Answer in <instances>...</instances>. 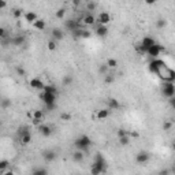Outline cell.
<instances>
[{"label":"cell","instance_id":"45","mask_svg":"<svg viewBox=\"0 0 175 175\" xmlns=\"http://www.w3.org/2000/svg\"><path fill=\"white\" fill-rule=\"evenodd\" d=\"M116 134H118V138H122V137H125V135H129V131L125 130V129H119Z\"/></svg>","mask_w":175,"mask_h":175},{"label":"cell","instance_id":"3","mask_svg":"<svg viewBox=\"0 0 175 175\" xmlns=\"http://www.w3.org/2000/svg\"><path fill=\"white\" fill-rule=\"evenodd\" d=\"M92 167L97 168L101 174H104V172L107 171V162H105L104 156L101 155L100 152H99V153H96V156H94V162L92 163Z\"/></svg>","mask_w":175,"mask_h":175},{"label":"cell","instance_id":"13","mask_svg":"<svg viewBox=\"0 0 175 175\" xmlns=\"http://www.w3.org/2000/svg\"><path fill=\"white\" fill-rule=\"evenodd\" d=\"M51 34H52V40H55L56 43H57V41H62L64 38V32L62 30V29H59V27H55V29H52Z\"/></svg>","mask_w":175,"mask_h":175},{"label":"cell","instance_id":"31","mask_svg":"<svg viewBox=\"0 0 175 175\" xmlns=\"http://www.w3.org/2000/svg\"><path fill=\"white\" fill-rule=\"evenodd\" d=\"M25 14H24V10H21V8H15V10H12V17L15 18V19H19V18H22Z\"/></svg>","mask_w":175,"mask_h":175},{"label":"cell","instance_id":"22","mask_svg":"<svg viewBox=\"0 0 175 175\" xmlns=\"http://www.w3.org/2000/svg\"><path fill=\"white\" fill-rule=\"evenodd\" d=\"M25 41H26V38H25L24 36H15V37H11V43H12V45H15V47H19V45L25 44Z\"/></svg>","mask_w":175,"mask_h":175},{"label":"cell","instance_id":"24","mask_svg":"<svg viewBox=\"0 0 175 175\" xmlns=\"http://www.w3.org/2000/svg\"><path fill=\"white\" fill-rule=\"evenodd\" d=\"M19 142H21V145H29L32 142V134H26V135H24V137H21L19 138Z\"/></svg>","mask_w":175,"mask_h":175},{"label":"cell","instance_id":"20","mask_svg":"<svg viewBox=\"0 0 175 175\" xmlns=\"http://www.w3.org/2000/svg\"><path fill=\"white\" fill-rule=\"evenodd\" d=\"M141 44L144 45L145 48H148V49H149V48H151V47H153V45H155V44H157V43H156V41H155V38H153V37H151V36H145V37L142 38Z\"/></svg>","mask_w":175,"mask_h":175},{"label":"cell","instance_id":"40","mask_svg":"<svg viewBox=\"0 0 175 175\" xmlns=\"http://www.w3.org/2000/svg\"><path fill=\"white\" fill-rule=\"evenodd\" d=\"M115 81V75L114 74H107L104 77V82L105 84H112Z\"/></svg>","mask_w":175,"mask_h":175},{"label":"cell","instance_id":"26","mask_svg":"<svg viewBox=\"0 0 175 175\" xmlns=\"http://www.w3.org/2000/svg\"><path fill=\"white\" fill-rule=\"evenodd\" d=\"M17 134H18V137L21 138V137H24V135H26V134H30V133H29V129H27L26 126H22V127L18 129Z\"/></svg>","mask_w":175,"mask_h":175},{"label":"cell","instance_id":"50","mask_svg":"<svg viewBox=\"0 0 175 175\" xmlns=\"http://www.w3.org/2000/svg\"><path fill=\"white\" fill-rule=\"evenodd\" d=\"M32 123H33L34 126H37V127H38L40 125H43V119H33V118H32Z\"/></svg>","mask_w":175,"mask_h":175},{"label":"cell","instance_id":"35","mask_svg":"<svg viewBox=\"0 0 175 175\" xmlns=\"http://www.w3.org/2000/svg\"><path fill=\"white\" fill-rule=\"evenodd\" d=\"M8 164H10V162H8L7 159H1V160H0V172L6 171V168L8 167Z\"/></svg>","mask_w":175,"mask_h":175},{"label":"cell","instance_id":"7","mask_svg":"<svg viewBox=\"0 0 175 175\" xmlns=\"http://www.w3.org/2000/svg\"><path fill=\"white\" fill-rule=\"evenodd\" d=\"M81 22H82V18L81 19H67L64 22V27H66V30L71 32V33H74L75 30L78 29H81Z\"/></svg>","mask_w":175,"mask_h":175},{"label":"cell","instance_id":"38","mask_svg":"<svg viewBox=\"0 0 175 175\" xmlns=\"http://www.w3.org/2000/svg\"><path fill=\"white\" fill-rule=\"evenodd\" d=\"M167 26V21L163 19V18H160V19L156 21V27H159V29H163V27Z\"/></svg>","mask_w":175,"mask_h":175},{"label":"cell","instance_id":"42","mask_svg":"<svg viewBox=\"0 0 175 175\" xmlns=\"http://www.w3.org/2000/svg\"><path fill=\"white\" fill-rule=\"evenodd\" d=\"M47 47H48V49H49V51H55V49H56V47H57L56 41H55V40H49V41H48V44H47Z\"/></svg>","mask_w":175,"mask_h":175},{"label":"cell","instance_id":"55","mask_svg":"<svg viewBox=\"0 0 175 175\" xmlns=\"http://www.w3.org/2000/svg\"><path fill=\"white\" fill-rule=\"evenodd\" d=\"M170 170H171V175H175V164H172V167Z\"/></svg>","mask_w":175,"mask_h":175},{"label":"cell","instance_id":"18","mask_svg":"<svg viewBox=\"0 0 175 175\" xmlns=\"http://www.w3.org/2000/svg\"><path fill=\"white\" fill-rule=\"evenodd\" d=\"M43 159L45 160V162H54L55 159H56V153H55V151H51V149H48V151H44L43 152Z\"/></svg>","mask_w":175,"mask_h":175},{"label":"cell","instance_id":"43","mask_svg":"<svg viewBox=\"0 0 175 175\" xmlns=\"http://www.w3.org/2000/svg\"><path fill=\"white\" fill-rule=\"evenodd\" d=\"M15 71H17V74L19 75V77H25V75H26V71H25V68L21 67V66H17V67H15Z\"/></svg>","mask_w":175,"mask_h":175},{"label":"cell","instance_id":"8","mask_svg":"<svg viewBox=\"0 0 175 175\" xmlns=\"http://www.w3.org/2000/svg\"><path fill=\"white\" fill-rule=\"evenodd\" d=\"M163 51H164V47H163V45H160V44H155L153 47L149 48L146 54H148L151 57H153V59H157L159 55L162 54Z\"/></svg>","mask_w":175,"mask_h":175},{"label":"cell","instance_id":"29","mask_svg":"<svg viewBox=\"0 0 175 175\" xmlns=\"http://www.w3.org/2000/svg\"><path fill=\"white\" fill-rule=\"evenodd\" d=\"M97 8V3H94V1H92V0H89L86 3V11H89V12L92 14V11H94Z\"/></svg>","mask_w":175,"mask_h":175},{"label":"cell","instance_id":"41","mask_svg":"<svg viewBox=\"0 0 175 175\" xmlns=\"http://www.w3.org/2000/svg\"><path fill=\"white\" fill-rule=\"evenodd\" d=\"M11 37V36H8V33H7L6 30V27H0V38L1 40H4V38H8Z\"/></svg>","mask_w":175,"mask_h":175},{"label":"cell","instance_id":"32","mask_svg":"<svg viewBox=\"0 0 175 175\" xmlns=\"http://www.w3.org/2000/svg\"><path fill=\"white\" fill-rule=\"evenodd\" d=\"M43 92H48V93H55L57 94V89L54 86V85H45L44 86V90Z\"/></svg>","mask_w":175,"mask_h":175},{"label":"cell","instance_id":"34","mask_svg":"<svg viewBox=\"0 0 175 175\" xmlns=\"http://www.w3.org/2000/svg\"><path fill=\"white\" fill-rule=\"evenodd\" d=\"M119 144H121L122 146H127V145L130 144V135H125V137L119 138Z\"/></svg>","mask_w":175,"mask_h":175},{"label":"cell","instance_id":"9","mask_svg":"<svg viewBox=\"0 0 175 175\" xmlns=\"http://www.w3.org/2000/svg\"><path fill=\"white\" fill-rule=\"evenodd\" d=\"M149 159H151V155H149L146 151H141L138 152L137 156H135V162L138 163V164H145V163L149 162Z\"/></svg>","mask_w":175,"mask_h":175},{"label":"cell","instance_id":"14","mask_svg":"<svg viewBox=\"0 0 175 175\" xmlns=\"http://www.w3.org/2000/svg\"><path fill=\"white\" fill-rule=\"evenodd\" d=\"M24 19H25V22H27V24H32V25H33L34 22L38 19V17H37V14L34 12V11H27V12H25Z\"/></svg>","mask_w":175,"mask_h":175},{"label":"cell","instance_id":"54","mask_svg":"<svg viewBox=\"0 0 175 175\" xmlns=\"http://www.w3.org/2000/svg\"><path fill=\"white\" fill-rule=\"evenodd\" d=\"M4 7H7V3L4 0H0V8H4Z\"/></svg>","mask_w":175,"mask_h":175},{"label":"cell","instance_id":"27","mask_svg":"<svg viewBox=\"0 0 175 175\" xmlns=\"http://www.w3.org/2000/svg\"><path fill=\"white\" fill-rule=\"evenodd\" d=\"M108 70H110V67L107 66V63L105 64H100L99 66V74H101V75H107L108 74Z\"/></svg>","mask_w":175,"mask_h":175},{"label":"cell","instance_id":"53","mask_svg":"<svg viewBox=\"0 0 175 175\" xmlns=\"http://www.w3.org/2000/svg\"><path fill=\"white\" fill-rule=\"evenodd\" d=\"M73 6H74V7L81 6V0H74V1H73Z\"/></svg>","mask_w":175,"mask_h":175},{"label":"cell","instance_id":"37","mask_svg":"<svg viewBox=\"0 0 175 175\" xmlns=\"http://www.w3.org/2000/svg\"><path fill=\"white\" fill-rule=\"evenodd\" d=\"M62 84H63L64 86H70V85L73 84V77H71V75H66V77L62 79Z\"/></svg>","mask_w":175,"mask_h":175},{"label":"cell","instance_id":"56","mask_svg":"<svg viewBox=\"0 0 175 175\" xmlns=\"http://www.w3.org/2000/svg\"><path fill=\"white\" fill-rule=\"evenodd\" d=\"M171 148H172V151H175V142H172V146H171Z\"/></svg>","mask_w":175,"mask_h":175},{"label":"cell","instance_id":"48","mask_svg":"<svg viewBox=\"0 0 175 175\" xmlns=\"http://www.w3.org/2000/svg\"><path fill=\"white\" fill-rule=\"evenodd\" d=\"M10 44H12V43H11V37H8V38H4V40H1V47H3V48L8 47Z\"/></svg>","mask_w":175,"mask_h":175},{"label":"cell","instance_id":"52","mask_svg":"<svg viewBox=\"0 0 175 175\" xmlns=\"http://www.w3.org/2000/svg\"><path fill=\"white\" fill-rule=\"evenodd\" d=\"M1 175H15V172L12 171V170H8V171H3V172H0Z\"/></svg>","mask_w":175,"mask_h":175},{"label":"cell","instance_id":"49","mask_svg":"<svg viewBox=\"0 0 175 175\" xmlns=\"http://www.w3.org/2000/svg\"><path fill=\"white\" fill-rule=\"evenodd\" d=\"M92 37V33L89 30H82V38H90Z\"/></svg>","mask_w":175,"mask_h":175},{"label":"cell","instance_id":"25","mask_svg":"<svg viewBox=\"0 0 175 175\" xmlns=\"http://www.w3.org/2000/svg\"><path fill=\"white\" fill-rule=\"evenodd\" d=\"M32 175H48V170L44 168V167H38V168H34Z\"/></svg>","mask_w":175,"mask_h":175},{"label":"cell","instance_id":"6","mask_svg":"<svg viewBox=\"0 0 175 175\" xmlns=\"http://www.w3.org/2000/svg\"><path fill=\"white\" fill-rule=\"evenodd\" d=\"M162 94L167 99L175 97V84L174 82H163L162 85Z\"/></svg>","mask_w":175,"mask_h":175},{"label":"cell","instance_id":"23","mask_svg":"<svg viewBox=\"0 0 175 175\" xmlns=\"http://www.w3.org/2000/svg\"><path fill=\"white\" fill-rule=\"evenodd\" d=\"M33 27L36 29V30H44V29L47 27V24H45V21L44 19H40V18H38V19L33 24Z\"/></svg>","mask_w":175,"mask_h":175},{"label":"cell","instance_id":"36","mask_svg":"<svg viewBox=\"0 0 175 175\" xmlns=\"http://www.w3.org/2000/svg\"><path fill=\"white\" fill-rule=\"evenodd\" d=\"M11 107V100L10 99H1V110H7Z\"/></svg>","mask_w":175,"mask_h":175},{"label":"cell","instance_id":"21","mask_svg":"<svg viewBox=\"0 0 175 175\" xmlns=\"http://www.w3.org/2000/svg\"><path fill=\"white\" fill-rule=\"evenodd\" d=\"M107 104H108V108H110V110H119V108H121V103H119L116 99H114V97L108 99Z\"/></svg>","mask_w":175,"mask_h":175},{"label":"cell","instance_id":"1","mask_svg":"<svg viewBox=\"0 0 175 175\" xmlns=\"http://www.w3.org/2000/svg\"><path fill=\"white\" fill-rule=\"evenodd\" d=\"M157 77L162 79L163 82H174L175 84V70L170 68L168 66H164L159 70Z\"/></svg>","mask_w":175,"mask_h":175},{"label":"cell","instance_id":"12","mask_svg":"<svg viewBox=\"0 0 175 175\" xmlns=\"http://www.w3.org/2000/svg\"><path fill=\"white\" fill-rule=\"evenodd\" d=\"M29 85L33 89H37V90H44V86H45V84L41 81L40 78H32L30 81H29Z\"/></svg>","mask_w":175,"mask_h":175},{"label":"cell","instance_id":"30","mask_svg":"<svg viewBox=\"0 0 175 175\" xmlns=\"http://www.w3.org/2000/svg\"><path fill=\"white\" fill-rule=\"evenodd\" d=\"M55 17L57 18V19H63L64 17H66V8L64 7H62V8H59V10L55 12Z\"/></svg>","mask_w":175,"mask_h":175},{"label":"cell","instance_id":"2","mask_svg":"<svg viewBox=\"0 0 175 175\" xmlns=\"http://www.w3.org/2000/svg\"><path fill=\"white\" fill-rule=\"evenodd\" d=\"M74 146L77 148V151H82V152L88 151V149L92 146L90 137H89V135H86V134L79 135V137H78L77 140L74 141Z\"/></svg>","mask_w":175,"mask_h":175},{"label":"cell","instance_id":"19","mask_svg":"<svg viewBox=\"0 0 175 175\" xmlns=\"http://www.w3.org/2000/svg\"><path fill=\"white\" fill-rule=\"evenodd\" d=\"M71 159H73V162L75 163H82L85 159V155L82 151H74L73 152V155H71Z\"/></svg>","mask_w":175,"mask_h":175},{"label":"cell","instance_id":"5","mask_svg":"<svg viewBox=\"0 0 175 175\" xmlns=\"http://www.w3.org/2000/svg\"><path fill=\"white\" fill-rule=\"evenodd\" d=\"M164 66H167V64H165V62L157 57V59H152V60L149 62L148 70H149V73H152V74H156V75H157L159 70H160L162 67H164Z\"/></svg>","mask_w":175,"mask_h":175},{"label":"cell","instance_id":"51","mask_svg":"<svg viewBox=\"0 0 175 175\" xmlns=\"http://www.w3.org/2000/svg\"><path fill=\"white\" fill-rule=\"evenodd\" d=\"M138 51H140V54H146V52H148V48H145L142 44H140V47H138Z\"/></svg>","mask_w":175,"mask_h":175},{"label":"cell","instance_id":"16","mask_svg":"<svg viewBox=\"0 0 175 175\" xmlns=\"http://www.w3.org/2000/svg\"><path fill=\"white\" fill-rule=\"evenodd\" d=\"M37 130H38V133H40L43 137H49V135L52 134V129H51L48 125H44V123L38 126Z\"/></svg>","mask_w":175,"mask_h":175},{"label":"cell","instance_id":"46","mask_svg":"<svg viewBox=\"0 0 175 175\" xmlns=\"http://www.w3.org/2000/svg\"><path fill=\"white\" fill-rule=\"evenodd\" d=\"M157 175H171V170L170 168H162L157 171Z\"/></svg>","mask_w":175,"mask_h":175},{"label":"cell","instance_id":"4","mask_svg":"<svg viewBox=\"0 0 175 175\" xmlns=\"http://www.w3.org/2000/svg\"><path fill=\"white\" fill-rule=\"evenodd\" d=\"M40 99L44 101V104L47 105L48 110H52V108L56 105V94L55 93H48V92H43L40 94Z\"/></svg>","mask_w":175,"mask_h":175},{"label":"cell","instance_id":"11","mask_svg":"<svg viewBox=\"0 0 175 175\" xmlns=\"http://www.w3.org/2000/svg\"><path fill=\"white\" fill-rule=\"evenodd\" d=\"M97 22V18L94 17L93 14H90V12H86L82 17V24L84 25H86V26H90V25H94Z\"/></svg>","mask_w":175,"mask_h":175},{"label":"cell","instance_id":"39","mask_svg":"<svg viewBox=\"0 0 175 175\" xmlns=\"http://www.w3.org/2000/svg\"><path fill=\"white\" fill-rule=\"evenodd\" d=\"M71 119H73V116H71L70 114H67V112H62V114H60V121L70 122Z\"/></svg>","mask_w":175,"mask_h":175},{"label":"cell","instance_id":"15","mask_svg":"<svg viewBox=\"0 0 175 175\" xmlns=\"http://www.w3.org/2000/svg\"><path fill=\"white\" fill-rule=\"evenodd\" d=\"M108 33H110L108 26H105V25H97V27H96V34H97L99 37H107Z\"/></svg>","mask_w":175,"mask_h":175},{"label":"cell","instance_id":"33","mask_svg":"<svg viewBox=\"0 0 175 175\" xmlns=\"http://www.w3.org/2000/svg\"><path fill=\"white\" fill-rule=\"evenodd\" d=\"M107 66L110 68H116V67H118V60H116V59H112V57H110V59L107 60Z\"/></svg>","mask_w":175,"mask_h":175},{"label":"cell","instance_id":"10","mask_svg":"<svg viewBox=\"0 0 175 175\" xmlns=\"http://www.w3.org/2000/svg\"><path fill=\"white\" fill-rule=\"evenodd\" d=\"M110 22H111V15L105 11H101L97 17V25H105L107 26Z\"/></svg>","mask_w":175,"mask_h":175},{"label":"cell","instance_id":"28","mask_svg":"<svg viewBox=\"0 0 175 175\" xmlns=\"http://www.w3.org/2000/svg\"><path fill=\"white\" fill-rule=\"evenodd\" d=\"M32 118L33 119H44V111H41V110H34L33 114H32Z\"/></svg>","mask_w":175,"mask_h":175},{"label":"cell","instance_id":"17","mask_svg":"<svg viewBox=\"0 0 175 175\" xmlns=\"http://www.w3.org/2000/svg\"><path fill=\"white\" fill-rule=\"evenodd\" d=\"M110 115H111V110H110V108H103V110H99V111L96 112V118H97L99 121H103V119H107Z\"/></svg>","mask_w":175,"mask_h":175},{"label":"cell","instance_id":"47","mask_svg":"<svg viewBox=\"0 0 175 175\" xmlns=\"http://www.w3.org/2000/svg\"><path fill=\"white\" fill-rule=\"evenodd\" d=\"M82 30H84V29H78V30H75L74 33H73V37L74 38H82Z\"/></svg>","mask_w":175,"mask_h":175},{"label":"cell","instance_id":"44","mask_svg":"<svg viewBox=\"0 0 175 175\" xmlns=\"http://www.w3.org/2000/svg\"><path fill=\"white\" fill-rule=\"evenodd\" d=\"M172 127V122L170 121H164V123H163V130L164 131H170Z\"/></svg>","mask_w":175,"mask_h":175}]
</instances>
